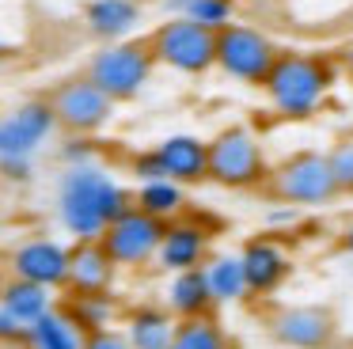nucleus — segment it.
Returning a JSON list of instances; mask_svg holds the SVG:
<instances>
[{
  "label": "nucleus",
  "instance_id": "nucleus-1",
  "mask_svg": "<svg viewBox=\"0 0 353 349\" xmlns=\"http://www.w3.org/2000/svg\"><path fill=\"white\" fill-rule=\"evenodd\" d=\"M130 205L133 194L95 163L69 167L57 182V220L69 235H77V243L99 239L103 228L122 217Z\"/></svg>",
  "mask_w": 353,
  "mask_h": 349
},
{
  "label": "nucleus",
  "instance_id": "nucleus-2",
  "mask_svg": "<svg viewBox=\"0 0 353 349\" xmlns=\"http://www.w3.org/2000/svg\"><path fill=\"white\" fill-rule=\"evenodd\" d=\"M334 83V65L315 53H277L274 68L266 76V95L289 118H304L319 106L327 88Z\"/></svg>",
  "mask_w": 353,
  "mask_h": 349
},
{
  "label": "nucleus",
  "instance_id": "nucleus-3",
  "mask_svg": "<svg viewBox=\"0 0 353 349\" xmlns=\"http://www.w3.org/2000/svg\"><path fill=\"white\" fill-rule=\"evenodd\" d=\"M152 68H156V57L148 50V38H122V42H107L103 50H95L84 76L107 99L130 103L152 80Z\"/></svg>",
  "mask_w": 353,
  "mask_h": 349
},
{
  "label": "nucleus",
  "instance_id": "nucleus-4",
  "mask_svg": "<svg viewBox=\"0 0 353 349\" xmlns=\"http://www.w3.org/2000/svg\"><path fill=\"white\" fill-rule=\"evenodd\" d=\"M205 148H209V156H205L209 182H216L224 190H251L266 182V174H270L266 152H262V144L247 129H239V126L224 129L213 141H205Z\"/></svg>",
  "mask_w": 353,
  "mask_h": 349
},
{
  "label": "nucleus",
  "instance_id": "nucleus-5",
  "mask_svg": "<svg viewBox=\"0 0 353 349\" xmlns=\"http://www.w3.org/2000/svg\"><path fill=\"white\" fill-rule=\"evenodd\" d=\"M148 50H152L156 65H168L186 76H201L216 65V30L186 19V15H171L168 23H160L148 34Z\"/></svg>",
  "mask_w": 353,
  "mask_h": 349
},
{
  "label": "nucleus",
  "instance_id": "nucleus-6",
  "mask_svg": "<svg viewBox=\"0 0 353 349\" xmlns=\"http://www.w3.org/2000/svg\"><path fill=\"white\" fill-rule=\"evenodd\" d=\"M266 194L285 205H327L338 197L334 174H330L327 156L319 152H300V156L285 159L277 171L266 174Z\"/></svg>",
  "mask_w": 353,
  "mask_h": 349
},
{
  "label": "nucleus",
  "instance_id": "nucleus-7",
  "mask_svg": "<svg viewBox=\"0 0 353 349\" xmlns=\"http://www.w3.org/2000/svg\"><path fill=\"white\" fill-rule=\"evenodd\" d=\"M50 110H54V121L72 137H92L99 129L110 126L114 118V99H107L99 88H95L88 76H69L61 80L54 91H50Z\"/></svg>",
  "mask_w": 353,
  "mask_h": 349
},
{
  "label": "nucleus",
  "instance_id": "nucleus-8",
  "mask_svg": "<svg viewBox=\"0 0 353 349\" xmlns=\"http://www.w3.org/2000/svg\"><path fill=\"white\" fill-rule=\"evenodd\" d=\"M163 239V220L141 212L137 205L122 212L118 220H110L99 235V247L107 250V258L118 270H141V266L156 262V250Z\"/></svg>",
  "mask_w": 353,
  "mask_h": 349
},
{
  "label": "nucleus",
  "instance_id": "nucleus-9",
  "mask_svg": "<svg viewBox=\"0 0 353 349\" xmlns=\"http://www.w3.org/2000/svg\"><path fill=\"white\" fill-rule=\"evenodd\" d=\"M277 53L281 50L254 27L224 23L216 30V65L228 76H236V80H247V83H259L262 88L270 68H274V61H277Z\"/></svg>",
  "mask_w": 353,
  "mask_h": 349
},
{
  "label": "nucleus",
  "instance_id": "nucleus-10",
  "mask_svg": "<svg viewBox=\"0 0 353 349\" xmlns=\"http://www.w3.org/2000/svg\"><path fill=\"white\" fill-rule=\"evenodd\" d=\"M57 121L46 99H27L0 114V159H34V152L54 137Z\"/></svg>",
  "mask_w": 353,
  "mask_h": 349
},
{
  "label": "nucleus",
  "instance_id": "nucleus-11",
  "mask_svg": "<svg viewBox=\"0 0 353 349\" xmlns=\"http://www.w3.org/2000/svg\"><path fill=\"white\" fill-rule=\"evenodd\" d=\"M8 266L12 277L54 292V288H65V277H69V247L57 239H46V235H34V239H23L12 250Z\"/></svg>",
  "mask_w": 353,
  "mask_h": 349
},
{
  "label": "nucleus",
  "instance_id": "nucleus-12",
  "mask_svg": "<svg viewBox=\"0 0 353 349\" xmlns=\"http://www.w3.org/2000/svg\"><path fill=\"white\" fill-rule=\"evenodd\" d=\"M270 334L285 349H327L334 341V315L319 303H296L281 308L270 319Z\"/></svg>",
  "mask_w": 353,
  "mask_h": 349
},
{
  "label": "nucleus",
  "instance_id": "nucleus-13",
  "mask_svg": "<svg viewBox=\"0 0 353 349\" xmlns=\"http://www.w3.org/2000/svg\"><path fill=\"white\" fill-rule=\"evenodd\" d=\"M239 266H243V281H247V296H270L289 281L292 262L281 250V243L274 239H251L239 250Z\"/></svg>",
  "mask_w": 353,
  "mask_h": 349
},
{
  "label": "nucleus",
  "instance_id": "nucleus-14",
  "mask_svg": "<svg viewBox=\"0 0 353 349\" xmlns=\"http://www.w3.org/2000/svg\"><path fill=\"white\" fill-rule=\"evenodd\" d=\"M209 258V232L198 220H168L163 224V239L156 250V262L160 270L179 273V270H194V266H205Z\"/></svg>",
  "mask_w": 353,
  "mask_h": 349
},
{
  "label": "nucleus",
  "instance_id": "nucleus-15",
  "mask_svg": "<svg viewBox=\"0 0 353 349\" xmlns=\"http://www.w3.org/2000/svg\"><path fill=\"white\" fill-rule=\"evenodd\" d=\"M114 273H118V266L107 258V250L99 247V239H84V243H77V247H69V277H65L69 296L110 292Z\"/></svg>",
  "mask_w": 353,
  "mask_h": 349
},
{
  "label": "nucleus",
  "instance_id": "nucleus-16",
  "mask_svg": "<svg viewBox=\"0 0 353 349\" xmlns=\"http://www.w3.org/2000/svg\"><path fill=\"white\" fill-rule=\"evenodd\" d=\"M156 156H160L163 163V174H168L171 182H179V186H194V182H205V141H198V137L190 133H175L168 137V141L156 144Z\"/></svg>",
  "mask_w": 353,
  "mask_h": 349
},
{
  "label": "nucleus",
  "instance_id": "nucleus-17",
  "mask_svg": "<svg viewBox=\"0 0 353 349\" xmlns=\"http://www.w3.org/2000/svg\"><path fill=\"white\" fill-rule=\"evenodd\" d=\"M84 23L103 42H122L141 27V4L137 0H88Z\"/></svg>",
  "mask_w": 353,
  "mask_h": 349
},
{
  "label": "nucleus",
  "instance_id": "nucleus-18",
  "mask_svg": "<svg viewBox=\"0 0 353 349\" xmlns=\"http://www.w3.org/2000/svg\"><path fill=\"white\" fill-rule=\"evenodd\" d=\"M213 292L205 281V266L194 270H179L168 281V311L175 319H198V315H213Z\"/></svg>",
  "mask_w": 353,
  "mask_h": 349
},
{
  "label": "nucleus",
  "instance_id": "nucleus-19",
  "mask_svg": "<svg viewBox=\"0 0 353 349\" xmlns=\"http://www.w3.org/2000/svg\"><path fill=\"white\" fill-rule=\"evenodd\" d=\"M171 330H175V315L168 308H133L125 319V341L133 349H168L171 346Z\"/></svg>",
  "mask_w": 353,
  "mask_h": 349
},
{
  "label": "nucleus",
  "instance_id": "nucleus-20",
  "mask_svg": "<svg viewBox=\"0 0 353 349\" xmlns=\"http://www.w3.org/2000/svg\"><path fill=\"white\" fill-rule=\"evenodd\" d=\"M0 308L27 326V323H34L39 315H46V311L54 308V296H50V288H42V285L12 277V281L0 285Z\"/></svg>",
  "mask_w": 353,
  "mask_h": 349
},
{
  "label": "nucleus",
  "instance_id": "nucleus-21",
  "mask_svg": "<svg viewBox=\"0 0 353 349\" xmlns=\"http://www.w3.org/2000/svg\"><path fill=\"white\" fill-rule=\"evenodd\" d=\"M23 341H27V349H80L84 334L69 323L65 311L50 308L46 315H39L34 323H27Z\"/></svg>",
  "mask_w": 353,
  "mask_h": 349
},
{
  "label": "nucleus",
  "instance_id": "nucleus-22",
  "mask_svg": "<svg viewBox=\"0 0 353 349\" xmlns=\"http://www.w3.org/2000/svg\"><path fill=\"white\" fill-rule=\"evenodd\" d=\"M205 281H209V292H213V303H239V300H247V281H243L239 255L209 258V262H205Z\"/></svg>",
  "mask_w": 353,
  "mask_h": 349
},
{
  "label": "nucleus",
  "instance_id": "nucleus-23",
  "mask_svg": "<svg viewBox=\"0 0 353 349\" xmlns=\"http://www.w3.org/2000/svg\"><path fill=\"white\" fill-rule=\"evenodd\" d=\"M65 315H69V323L77 326L80 334H95V330H107L110 323H114L118 315V303L110 292H99V296H69V303H65Z\"/></svg>",
  "mask_w": 353,
  "mask_h": 349
},
{
  "label": "nucleus",
  "instance_id": "nucleus-24",
  "mask_svg": "<svg viewBox=\"0 0 353 349\" xmlns=\"http://www.w3.org/2000/svg\"><path fill=\"white\" fill-rule=\"evenodd\" d=\"M133 205H137L141 212H148V217H156V220H175L179 212H183V205H186V194H183V186L179 182H171V179H156V182H141V190L133 194Z\"/></svg>",
  "mask_w": 353,
  "mask_h": 349
},
{
  "label": "nucleus",
  "instance_id": "nucleus-25",
  "mask_svg": "<svg viewBox=\"0 0 353 349\" xmlns=\"http://www.w3.org/2000/svg\"><path fill=\"white\" fill-rule=\"evenodd\" d=\"M168 349H228V334H224V326L213 315L175 319Z\"/></svg>",
  "mask_w": 353,
  "mask_h": 349
},
{
  "label": "nucleus",
  "instance_id": "nucleus-26",
  "mask_svg": "<svg viewBox=\"0 0 353 349\" xmlns=\"http://www.w3.org/2000/svg\"><path fill=\"white\" fill-rule=\"evenodd\" d=\"M183 15L194 23H201V27H209V30H221L232 15V4L228 0H190Z\"/></svg>",
  "mask_w": 353,
  "mask_h": 349
},
{
  "label": "nucleus",
  "instance_id": "nucleus-27",
  "mask_svg": "<svg viewBox=\"0 0 353 349\" xmlns=\"http://www.w3.org/2000/svg\"><path fill=\"white\" fill-rule=\"evenodd\" d=\"M327 163H330V174H334L338 194H353V141L338 144L327 156Z\"/></svg>",
  "mask_w": 353,
  "mask_h": 349
},
{
  "label": "nucleus",
  "instance_id": "nucleus-28",
  "mask_svg": "<svg viewBox=\"0 0 353 349\" xmlns=\"http://www.w3.org/2000/svg\"><path fill=\"white\" fill-rule=\"evenodd\" d=\"M130 171H133V179H137V182H156V179H168V174H163L160 156H156V148L137 152V156L130 159Z\"/></svg>",
  "mask_w": 353,
  "mask_h": 349
},
{
  "label": "nucleus",
  "instance_id": "nucleus-29",
  "mask_svg": "<svg viewBox=\"0 0 353 349\" xmlns=\"http://www.w3.org/2000/svg\"><path fill=\"white\" fill-rule=\"evenodd\" d=\"M61 159L69 167H84V163H95V144L88 137H69L61 144Z\"/></svg>",
  "mask_w": 353,
  "mask_h": 349
},
{
  "label": "nucleus",
  "instance_id": "nucleus-30",
  "mask_svg": "<svg viewBox=\"0 0 353 349\" xmlns=\"http://www.w3.org/2000/svg\"><path fill=\"white\" fill-rule=\"evenodd\" d=\"M80 349H133L130 341H125L122 330H95V334H84V341H80Z\"/></svg>",
  "mask_w": 353,
  "mask_h": 349
},
{
  "label": "nucleus",
  "instance_id": "nucleus-31",
  "mask_svg": "<svg viewBox=\"0 0 353 349\" xmlns=\"http://www.w3.org/2000/svg\"><path fill=\"white\" fill-rule=\"evenodd\" d=\"M23 334H27V326L0 308V346H19V341H23Z\"/></svg>",
  "mask_w": 353,
  "mask_h": 349
},
{
  "label": "nucleus",
  "instance_id": "nucleus-32",
  "mask_svg": "<svg viewBox=\"0 0 353 349\" xmlns=\"http://www.w3.org/2000/svg\"><path fill=\"white\" fill-rule=\"evenodd\" d=\"M34 171V159H0V179L8 182H27Z\"/></svg>",
  "mask_w": 353,
  "mask_h": 349
},
{
  "label": "nucleus",
  "instance_id": "nucleus-33",
  "mask_svg": "<svg viewBox=\"0 0 353 349\" xmlns=\"http://www.w3.org/2000/svg\"><path fill=\"white\" fill-rule=\"evenodd\" d=\"M296 217H300L296 205H285V209H274L266 220H270V224H296Z\"/></svg>",
  "mask_w": 353,
  "mask_h": 349
},
{
  "label": "nucleus",
  "instance_id": "nucleus-34",
  "mask_svg": "<svg viewBox=\"0 0 353 349\" xmlns=\"http://www.w3.org/2000/svg\"><path fill=\"white\" fill-rule=\"evenodd\" d=\"M186 4H190V0H163V8H168L171 15H183V12H186Z\"/></svg>",
  "mask_w": 353,
  "mask_h": 349
},
{
  "label": "nucleus",
  "instance_id": "nucleus-35",
  "mask_svg": "<svg viewBox=\"0 0 353 349\" xmlns=\"http://www.w3.org/2000/svg\"><path fill=\"white\" fill-rule=\"evenodd\" d=\"M342 250H345V255H353V224L342 232Z\"/></svg>",
  "mask_w": 353,
  "mask_h": 349
},
{
  "label": "nucleus",
  "instance_id": "nucleus-36",
  "mask_svg": "<svg viewBox=\"0 0 353 349\" xmlns=\"http://www.w3.org/2000/svg\"><path fill=\"white\" fill-rule=\"evenodd\" d=\"M342 65H345V72L353 76V42L345 46V50H342Z\"/></svg>",
  "mask_w": 353,
  "mask_h": 349
},
{
  "label": "nucleus",
  "instance_id": "nucleus-37",
  "mask_svg": "<svg viewBox=\"0 0 353 349\" xmlns=\"http://www.w3.org/2000/svg\"><path fill=\"white\" fill-rule=\"evenodd\" d=\"M4 57H8V46H4V42H0V61H4Z\"/></svg>",
  "mask_w": 353,
  "mask_h": 349
},
{
  "label": "nucleus",
  "instance_id": "nucleus-38",
  "mask_svg": "<svg viewBox=\"0 0 353 349\" xmlns=\"http://www.w3.org/2000/svg\"><path fill=\"white\" fill-rule=\"evenodd\" d=\"M259 4H270V0H259Z\"/></svg>",
  "mask_w": 353,
  "mask_h": 349
}]
</instances>
